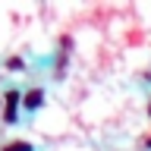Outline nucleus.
I'll use <instances>...</instances> for the list:
<instances>
[{
	"mask_svg": "<svg viewBox=\"0 0 151 151\" xmlns=\"http://www.w3.org/2000/svg\"><path fill=\"white\" fill-rule=\"evenodd\" d=\"M41 101H44V94L38 91V88L25 94V107H28V110H35V107H41Z\"/></svg>",
	"mask_w": 151,
	"mask_h": 151,
	"instance_id": "f257e3e1",
	"label": "nucleus"
},
{
	"mask_svg": "<svg viewBox=\"0 0 151 151\" xmlns=\"http://www.w3.org/2000/svg\"><path fill=\"white\" fill-rule=\"evenodd\" d=\"M6 151H32V148H28L25 142H13V145H6Z\"/></svg>",
	"mask_w": 151,
	"mask_h": 151,
	"instance_id": "f03ea898",
	"label": "nucleus"
},
{
	"mask_svg": "<svg viewBox=\"0 0 151 151\" xmlns=\"http://www.w3.org/2000/svg\"><path fill=\"white\" fill-rule=\"evenodd\" d=\"M148 148H151V139H148Z\"/></svg>",
	"mask_w": 151,
	"mask_h": 151,
	"instance_id": "7ed1b4c3",
	"label": "nucleus"
}]
</instances>
